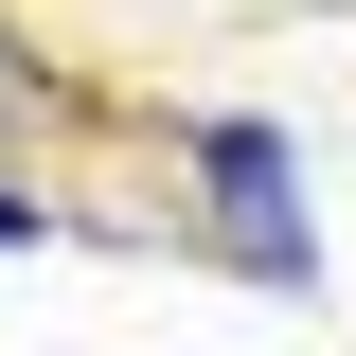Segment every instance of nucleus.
Segmentation results:
<instances>
[{
  "label": "nucleus",
  "mask_w": 356,
  "mask_h": 356,
  "mask_svg": "<svg viewBox=\"0 0 356 356\" xmlns=\"http://www.w3.org/2000/svg\"><path fill=\"white\" fill-rule=\"evenodd\" d=\"M196 178H214L232 250H250L267 285H321V232H303V161H285V125H196Z\"/></svg>",
  "instance_id": "obj_1"
},
{
  "label": "nucleus",
  "mask_w": 356,
  "mask_h": 356,
  "mask_svg": "<svg viewBox=\"0 0 356 356\" xmlns=\"http://www.w3.org/2000/svg\"><path fill=\"white\" fill-rule=\"evenodd\" d=\"M0 250H54V196H18V178H0Z\"/></svg>",
  "instance_id": "obj_2"
}]
</instances>
